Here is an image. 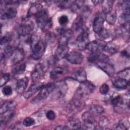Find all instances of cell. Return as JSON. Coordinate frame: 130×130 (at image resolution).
I'll list each match as a JSON object with an SVG mask.
<instances>
[{
    "instance_id": "obj_1",
    "label": "cell",
    "mask_w": 130,
    "mask_h": 130,
    "mask_svg": "<svg viewBox=\"0 0 130 130\" xmlns=\"http://www.w3.org/2000/svg\"><path fill=\"white\" fill-rule=\"evenodd\" d=\"M29 42L32 51V58L36 60L40 59L45 51L46 43L36 34L31 36Z\"/></svg>"
},
{
    "instance_id": "obj_2",
    "label": "cell",
    "mask_w": 130,
    "mask_h": 130,
    "mask_svg": "<svg viewBox=\"0 0 130 130\" xmlns=\"http://www.w3.org/2000/svg\"><path fill=\"white\" fill-rule=\"evenodd\" d=\"M95 88V87L92 82L85 81L81 83L77 88L74 97L83 100L92 93Z\"/></svg>"
},
{
    "instance_id": "obj_3",
    "label": "cell",
    "mask_w": 130,
    "mask_h": 130,
    "mask_svg": "<svg viewBox=\"0 0 130 130\" xmlns=\"http://www.w3.org/2000/svg\"><path fill=\"white\" fill-rule=\"evenodd\" d=\"M35 18L38 26L43 31H47L51 27L52 25L51 19L49 17L48 13L45 10H44Z\"/></svg>"
},
{
    "instance_id": "obj_4",
    "label": "cell",
    "mask_w": 130,
    "mask_h": 130,
    "mask_svg": "<svg viewBox=\"0 0 130 130\" xmlns=\"http://www.w3.org/2000/svg\"><path fill=\"white\" fill-rule=\"evenodd\" d=\"M55 83H48L41 88L38 94L32 100V103H38L46 99L53 91L55 88Z\"/></svg>"
},
{
    "instance_id": "obj_5",
    "label": "cell",
    "mask_w": 130,
    "mask_h": 130,
    "mask_svg": "<svg viewBox=\"0 0 130 130\" xmlns=\"http://www.w3.org/2000/svg\"><path fill=\"white\" fill-rule=\"evenodd\" d=\"M85 104L83 100L74 97L73 99L69 102L68 105V108L72 113L76 114L82 111L84 107Z\"/></svg>"
},
{
    "instance_id": "obj_6",
    "label": "cell",
    "mask_w": 130,
    "mask_h": 130,
    "mask_svg": "<svg viewBox=\"0 0 130 130\" xmlns=\"http://www.w3.org/2000/svg\"><path fill=\"white\" fill-rule=\"evenodd\" d=\"M34 24L30 20L25 19L22 21L18 29L20 37H25L28 35L34 29Z\"/></svg>"
},
{
    "instance_id": "obj_7",
    "label": "cell",
    "mask_w": 130,
    "mask_h": 130,
    "mask_svg": "<svg viewBox=\"0 0 130 130\" xmlns=\"http://www.w3.org/2000/svg\"><path fill=\"white\" fill-rule=\"evenodd\" d=\"M89 34L88 31L83 29L76 40V44L79 49H86V46L89 43Z\"/></svg>"
},
{
    "instance_id": "obj_8",
    "label": "cell",
    "mask_w": 130,
    "mask_h": 130,
    "mask_svg": "<svg viewBox=\"0 0 130 130\" xmlns=\"http://www.w3.org/2000/svg\"><path fill=\"white\" fill-rule=\"evenodd\" d=\"M55 88L52 92H53V95L54 98L60 99L63 98L68 91V85L67 83L63 81H59L55 84Z\"/></svg>"
},
{
    "instance_id": "obj_9",
    "label": "cell",
    "mask_w": 130,
    "mask_h": 130,
    "mask_svg": "<svg viewBox=\"0 0 130 130\" xmlns=\"http://www.w3.org/2000/svg\"><path fill=\"white\" fill-rule=\"evenodd\" d=\"M106 43L102 40H96L88 43L86 46L87 49L91 53L101 52L103 50Z\"/></svg>"
},
{
    "instance_id": "obj_10",
    "label": "cell",
    "mask_w": 130,
    "mask_h": 130,
    "mask_svg": "<svg viewBox=\"0 0 130 130\" xmlns=\"http://www.w3.org/2000/svg\"><path fill=\"white\" fill-rule=\"evenodd\" d=\"M93 116L88 111L83 113L82 115L83 128L87 129H94L95 128L96 126V121Z\"/></svg>"
},
{
    "instance_id": "obj_11",
    "label": "cell",
    "mask_w": 130,
    "mask_h": 130,
    "mask_svg": "<svg viewBox=\"0 0 130 130\" xmlns=\"http://www.w3.org/2000/svg\"><path fill=\"white\" fill-rule=\"evenodd\" d=\"M58 32L60 35L59 39V45H68V42L73 36V30L61 28L58 29Z\"/></svg>"
},
{
    "instance_id": "obj_12",
    "label": "cell",
    "mask_w": 130,
    "mask_h": 130,
    "mask_svg": "<svg viewBox=\"0 0 130 130\" xmlns=\"http://www.w3.org/2000/svg\"><path fill=\"white\" fill-rule=\"evenodd\" d=\"M66 58L72 64H79L82 62L84 57L82 54L79 52L72 51L69 53Z\"/></svg>"
},
{
    "instance_id": "obj_13",
    "label": "cell",
    "mask_w": 130,
    "mask_h": 130,
    "mask_svg": "<svg viewBox=\"0 0 130 130\" xmlns=\"http://www.w3.org/2000/svg\"><path fill=\"white\" fill-rule=\"evenodd\" d=\"M24 57V52L22 49H14L10 57L11 63L13 65L17 64L21 62Z\"/></svg>"
},
{
    "instance_id": "obj_14",
    "label": "cell",
    "mask_w": 130,
    "mask_h": 130,
    "mask_svg": "<svg viewBox=\"0 0 130 130\" xmlns=\"http://www.w3.org/2000/svg\"><path fill=\"white\" fill-rule=\"evenodd\" d=\"M98 68L104 71L109 76H113L115 73V69L114 67L106 61H101L95 63Z\"/></svg>"
},
{
    "instance_id": "obj_15",
    "label": "cell",
    "mask_w": 130,
    "mask_h": 130,
    "mask_svg": "<svg viewBox=\"0 0 130 130\" xmlns=\"http://www.w3.org/2000/svg\"><path fill=\"white\" fill-rule=\"evenodd\" d=\"M69 47L68 45H58L55 51V58L56 60H60L66 57L68 54Z\"/></svg>"
},
{
    "instance_id": "obj_16",
    "label": "cell",
    "mask_w": 130,
    "mask_h": 130,
    "mask_svg": "<svg viewBox=\"0 0 130 130\" xmlns=\"http://www.w3.org/2000/svg\"><path fill=\"white\" fill-rule=\"evenodd\" d=\"M104 19L100 14L97 15L94 18L92 22V28L95 34H98L104 28Z\"/></svg>"
},
{
    "instance_id": "obj_17",
    "label": "cell",
    "mask_w": 130,
    "mask_h": 130,
    "mask_svg": "<svg viewBox=\"0 0 130 130\" xmlns=\"http://www.w3.org/2000/svg\"><path fill=\"white\" fill-rule=\"evenodd\" d=\"M44 72V67L43 64L39 63L35 67L31 74V77L32 80L35 82L39 80L43 75Z\"/></svg>"
},
{
    "instance_id": "obj_18",
    "label": "cell",
    "mask_w": 130,
    "mask_h": 130,
    "mask_svg": "<svg viewBox=\"0 0 130 130\" xmlns=\"http://www.w3.org/2000/svg\"><path fill=\"white\" fill-rule=\"evenodd\" d=\"M17 13V10L13 7H9L6 8L1 10V18L3 19L13 18L16 16Z\"/></svg>"
},
{
    "instance_id": "obj_19",
    "label": "cell",
    "mask_w": 130,
    "mask_h": 130,
    "mask_svg": "<svg viewBox=\"0 0 130 130\" xmlns=\"http://www.w3.org/2000/svg\"><path fill=\"white\" fill-rule=\"evenodd\" d=\"M43 84L41 82H36L31 85L28 89L23 94V96L25 99H28L34 93L40 90L43 86Z\"/></svg>"
},
{
    "instance_id": "obj_20",
    "label": "cell",
    "mask_w": 130,
    "mask_h": 130,
    "mask_svg": "<svg viewBox=\"0 0 130 130\" xmlns=\"http://www.w3.org/2000/svg\"><path fill=\"white\" fill-rule=\"evenodd\" d=\"M72 77L75 80L81 83L86 81V73L83 68H79L75 70Z\"/></svg>"
},
{
    "instance_id": "obj_21",
    "label": "cell",
    "mask_w": 130,
    "mask_h": 130,
    "mask_svg": "<svg viewBox=\"0 0 130 130\" xmlns=\"http://www.w3.org/2000/svg\"><path fill=\"white\" fill-rule=\"evenodd\" d=\"M112 84L115 88L118 89H124L128 85L129 80L118 77L113 80Z\"/></svg>"
},
{
    "instance_id": "obj_22",
    "label": "cell",
    "mask_w": 130,
    "mask_h": 130,
    "mask_svg": "<svg viewBox=\"0 0 130 130\" xmlns=\"http://www.w3.org/2000/svg\"><path fill=\"white\" fill-rule=\"evenodd\" d=\"M28 83V78L25 77L19 79L16 83V90L18 93H23L27 87Z\"/></svg>"
},
{
    "instance_id": "obj_23",
    "label": "cell",
    "mask_w": 130,
    "mask_h": 130,
    "mask_svg": "<svg viewBox=\"0 0 130 130\" xmlns=\"http://www.w3.org/2000/svg\"><path fill=\"white\" fill-rule=\"evenodd\" d=\"M44 10L42 5L40 4H35L31 5L27 12V16L36 17Z\"/></svg>"
},
{
    "instance_id": "obj_24",
    "label": "cell",
    "mask_w": 130,
    "mask_h": 130,
    "mask_svg": "<svg viewBox=\"0 0 130 130\" xmlns=\"http://www.w3.org/2000/svg\"><path fill=\"white\" fill-rule=\"evenodd\" d=\"M89 61L92 62H97L101 61H106L108 59V57L105 54L101 52L91 53L89 56Z\"/></svg>"
},
{
    "instance_id": "obj_25",
    "label": "cell",
    "mask_w": 130,
    "mask_h": 130,
    "mask_svg": "<svg viewBox=\"0 0 130 130\" xmlns=\"http://www.w3.org/2000/svg\"><path fill=\"white\" fill-rule=\"evenodd\" d=\"M129 9L124 10L119 17V22L122 26L127 27V26L129 25Z\"/></svg>"
},
{
    "instance_id": "obj_26",
    "label": "cell",
    "mask_w": 130,
    "mask_h": 130,
    "mask_svg": "<svg viewBox=\"0 0 130 130\" xmlns=\"http://www.w3.org/2000/svg\"><path fill=\"white\" fill-rule=\"evenodd\" d=\"M16 104L13 101H9L5 102L3 105L1 106L0 109V113L1 114L4 113L13 111V110L16 107Z\"/></svg>"
},
{
    "instance_id": "obj_27",
    "label": "cell",
    "mask_w": 130,
    "mask_h": 130,
    "mask_svg": "<svg viewBox=\"0 0 130 130\" xmlns=\"http://www.w3.org/2000/svg\"><path fill=\"white\" fill-rule=\"evenodd\" d=\"M84 25V19L80 15L78 16L72 24V30L75 31H79L82 30L83 28Z\"/></svg>"
},
{
    "instance_id": "obj_28",
    "label": "cell",
    "mask_w": 130,
    "mask_h": 130,
    "mask_svg": "<svg viewBox=\"0 0 130 130\" xmlns=\"http://www.w3.org/2000/svg\"><path fill=\"white\" fill-rule=\"evenodd\" d=\"M88 112L93 116L99 115L104 113V109L100 105H92L89 107Z\"/></svg>"
},
{
    "instance_id": "obj_29",
    "label": "cell",
    "mask_w": 130,
    "mask_h": 130,
    "mask_svg": "<svg viewBox=\"0 0 130 130\" xmlns=\"http://www.w3.org/2000/svg\"><path fill=\"white\" fill-rule=\"evenodd\" d=\"M113 1L111 0H106L102 2V8L103 12L107 14L111 12L112 10Z\"/></svg>"
},
{
    "instance_id": "obj_30",
    "label": "cell",
    "mask_w": 130,
    "mask_h": 130,
    "mask_svg": "<svg viewBox=\"0 0 130 130\" xmlns=\"http://www.w3.org/2000/svg\"><path fill=\"white\" fill-rule=\"evenodd\" d=\"M68 124L70 127L72 129H80L81 127V123L80 120L75 117L70 118Z\"/></svg>"
},
{
    "instance_id": "obj_31",
    "label": "cell",
    "mask_w": 130,
    "mask_h": 130,
    "mask_svg": "<svg viewBox=\"0 0 130 130\" xmlns=\"http://www.w3.org/2000/svg\"><path fill=\"white\" fill-rule=\"evenodd\" d=\"M103 50L107 53H109V54H114L117 52L118 49L116 45L114 44L113 43H110L106 44Z\"/></svg>"
},
{
    "instance_id": "obj_32",
    "label": "cell",
    "mask_w": 130,
    "mask_h": 130,
    "mask_svg": "<svg viewBox=\"0 0 130 130\" xmlns=\"http://www.w3.org/2000/svg\"><path fill=\"white\" fill-rule=\"evenodd\" d=\"M110 102L114 107L119 105L122 101V96L119 94H113L110 98Z\"/></svg>"
},
{
    "instance_id": "obj_33",
    "label": "cell",
    "mask_w": 130,
    "mask_h": 130,
    "mask_svg": "<svg viewBox=\"0 0 130 130\" xmlns=\"http://www.w3.org/2000/svg\"><path fill=\"white\" fill-rule=\"evenodd\" d=\"M106 21L110 25H113L116 20V14L115 12H112V11L109 13L106 14L105 16Z\"/></svg>"
},
{
    "instance_id": "obj_34",
    "label": "cell",
    "mask_w": 130,
    "mask_h": 130,
    "mask_svg": "<svg viewBox=\"0 0 130 130\" xmlns=\"http://www.w3.org/2000/svg\"><path fill=\"white\" fill-rule=\"evenodd\" d=\"M63 73V69L59 67H56L54 68L50 72V75L51 78H55L58 76L62 75Z\"/></svg>"
},
{
    "instance_id": "obj_35",
    "label": "cell",
    "mask_w": 130,
    "mask_h": 130,
    "mask_svg": "<svg viewBox=\"0 0 130 130\" xmlns=\"http://www.w3.org/2000/svg\"><path fill=\"white\" fill-rule=\"evenodd\" d=\"M98 36H99L100 40H105L109 38L110 37L111 33L110 30H109L107 29L103 28L100 32H99L98 34Z\"/></svg>"
},
{
    "instance_id": "obj_36",
    "label": "cell",
    "mask_w": 130,
    "mask_h": 130,
    "mask_svg": "<svg viewBox=\"0 0 130 130\" xmlns=\"http://www.w3.org/2000/svg\"><path fill=\"white\" fill-rule=\"evenodd\" d=\"M84 1H74V4L71 7V9L73 12H77L80 11L81 7L83 6V4H84Z\"/></svg>"
},
{
    "instance_id": "obj_37",
    "label": "cell",
    "mask_w": 130,
    "mask_h": 130,
    "mask_svg": "<svg viewBox=\"0 0 130 130\" xmlns=\"http://www.w3.org/2000/svg\"><path fill=\"white\" fill-rule=\"evenodd\" d=\"M25 68L26 65L24 63L19 65H17L14 68L13 70V72L14 74H21L25 71Z\"/></svg>"
},
{
    "instance_id": "obj_38",
    "label": "cell",
    "mask_w": 130,
    "mask_h": 130,
    "mask_svg": "<svg viewBox=\"0 0 130 130\" xmlns=\"http://www.w3.org/2000/svg\"><path fill=\"white\" fill-rule=\"evenodd\" d=\"M80 12H81V16L84 18H87L88 17L89 15L91 13V10L90 8L87 6H83L80 10Z\"/></svg>"
},
{
    "instance_id": "obj_39",
    "label": "cell",
    "mask_w": 130,
    "mask_h": 130,
    "mask_svg": "<svg viewBox=\"0 0 130 130\" xmlns=\"http://www.w3.org/2000/svg\"><path fill=\"white\" fill-rule=\"evenodd\" d=\"M74 1H64L59 2L58 4V7L62 9H68L71 8L73 4H74Z\"/></svg>"
},
{
    "instance_id": "obj_40",
    "label": "cell",
    "mask_w": 130,
    "mask_h": 130,
    "mask_svg": "<svg viewBox=\"0 0 130 130\" xmlns=\"http://www.w3.org/2000/svg\"><path fill=\"white\" fill-rule=\"evenodd\" d=\"M129 68H127L125 69L122 71H121V72H119L118 75L119 77L129 80Z\"/></svg>"
},
{
    "instance_id": "obj_41",
    "label": "cell",
    "mask_w": 130,
    "mask_h": 130,
    "mask_svg": "<svg viewBox=\"0 0 130 130\" xmlns=\"http://www.w3.org/2000/svg\"><path fill=\"white\" fill-rule=\"evenodd\" d=\"M11 40H12V35L10 34H6L1 38V46H3L9 43L11 41Z\"/></svg>"
},
{
    "instance_id": "obj_42",
    "label": "cell",
    "mask_w": 130,
    "mask_h": 130,
    "mask_svg": "<svg viewBox=\"0 0 130 130\" xmlns=\"http://www.w3.org/2000/svg\"><path fill=\"white\" fill-rule=\"evenodd\" d=\"M45 38V41H44L46 43H52L54 41L55 38V36L54 33L51 32H48L46 35Z\"/></svg>"
},
{
    "instance_id": "obj_43",
    "label": "cell",
    "mask_w": 130,
    "mask_h": 130,
    "mask_svg": "<svg viewBox=\"0 0 130 130\" xmlns=\"http://www.w3.org/2000/svg\"><path fill=\"white\" fill-rule=\"evenodd\" d=\"M10 79V74L9 73H5L1 77L0 79V86L2 87L4 86L9 81Z\"/></svg>"
},
{
    "instance_id": "obj_44",
    "label": "cell",
    "mask_w": 130,
    "mask_h": 130,
    "mask_svg": "<svg viewBox=\"0 0 130 130\" xmlns=\"http://www.w3.org/2000/svg\"><path fill=\"white\" fill-rule=\"evenodd\" d=\"M35 123V120L30 117H26L23 121V125L26 127L31 126Z\"/></svg>"
},
{
    "instance_id": "obj_45",
    "label": "cell",
    "mask_w": 130,
    "mask_h": 130,
    "mask_svg": "<svg viewBox=\"0 0 130 130\" xmlns=\"http://www.w3.org/2000/svg\"><path fill=\"white\" fill-rule=\"evenodd\" d=\"M109 120L107 117L103 116L100 118L99 122V124L100 127H104L107 126L109 124Z\"/></svg>"
},
{
    "instance_id": "obj_46",
    "label": "cell",
    "mask_w": 130,
    "mask_h": 130,
    "mask_svg": "<svg viewBox=\"0 0 130 130\" xmlns=\"http://www.w3.org/2000/svg\"><path fill=\"white\" fill-rule=\"evenodd\" d=\"M68 22L69 18L66 15H62L58 18V22L62 26L66 25L68 23Z\"/></svg>"
},
{
    "instance_id": "obj_47",
    "label": "cell",
    "mask_w": 130,
    "mask_h": 130,
    "mask_svg": "<svg viewBox=\"0 0 130 130\" xmlns=\"http://www.w3.org/2000/svg\"><path fill=\"white\" fill-rule=\"evenodd\" d=\"M109 90V86L106 83L103 84L100 88V92L102 94H106Z\"/></svg>"
},
{
    "instance_id": "obj_48",
    "label": "cell",
    "mask_w": 130,
    "mask_h": 130,
    "mask_svg": "<svg viewBox=\"0 0 130 130\" xmlns=\"http://www.w3.org/2000/svg\"><path fill=\"white\" fill-rule=\"evenodd\" d=\"M129 1H123L120 2L119 5L120 8L124 10H126L129 9Z\"/></svg>"
},
{
    "instance_id": "obj_49",
    "label": "cell",
    "mask_w": 130,
    "mask_h": 130,
    "mask_svg": "<svg viewBox=\"0 0 130 130\" xmlns=\"http://www.w3.org/2000/svg\"><path fill=\"white\" fill-rule=\"evenodd\" d=\"M113 129H126V125H125V123L124 122V121H120L118 123H117L113 125Z\"/></svg>"
},
{
    "instance_id": "obj_50",
    "label": "cell",
    "mask_w": 130,
    "mask_h": 130,
    "mask_svg": "<svg viewBox=\"0 0 130 130\" xmlns=\"http://www.w3.org/2000/svg\"><path fill=\"white\" fill-rule=\"evenodd\" d=\"M2 92L3 93L6 95V96H9L12 94V89L11 87L9 86H6L3 87L2 89Z\"/></svg>"
},
{
    "instance_id": "obj_51",
    "label": "cell",
    "mask_w": 130,
    "mask_h": 130,
    "mask_svg": "<svg viewBox=\"0 0 130 130\" xmlns=\"http://www.w3.org/2000/svg\"><path fill=\"white\" fill-rule=\"evenodd\" d=\"M46 116L47 118L50 120H52L55 118V113L52 110H49L46 114Z\"/></svg>"
},
{
    "instance_id": "obj_52",
    "label": "cell",
    "mask_w": 130,
    "mask_h": 130,
    "mask_svg": "<svg viewBox=\"0 0 130 130\" xmlns=\"http://www.w3.org/2000/svg\"><path fill=\"white\" fill-rule=\"evenodd\" d=\"M55 129H59V130H66V129H70V127L66 125H59L58 126H56L55 128Z\"/></svg>"
},
{
    "instance_id": "obj_53",
    "label": "cell",
    "mask_w": 130,
    "mask_h": 130,
    "mask_svg": "<svg viewBox=\"0 0 130 130\" xmlns=\"http://www.w3.org/2000/svg\"><path fill=\"white\" fill-rule=\"evenodd\" d=\"M121 54L125 56H127V57H129V51H127L126 49L123 50L122 52H121Z\"/></svg>"
},
{
    "instance_id": "obj_54",
    "label": "cell",
    "mask_w": 130,
    "mask_h": 130,
    "mask_svg": "<svg viewBox=\"0 0 130 130\" xmlns=\"http://www.w3.org/2000/svg\"><path fill=\"white\" fill-rule=\"evenodd\" d=\"M92 3H93V4H94L95 5H97L99 4V3H101V2H102L100 1H92Z\"/></svg>"
}]
</instances>
